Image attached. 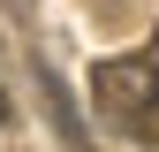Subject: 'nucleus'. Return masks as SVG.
Segmentation results:
<instances>
[{
    "label": "nucleus",
    "instance_id": "nucleus-5",
    "mask_svg": "<svg viewBox=\"0 0 159 152\" xmlns=\"http://www.w3.org/2000/svg\"><path fill=\"white\" fill-rule=\"evenodd\" d=\"M152 61H159V31H152Z\"/></svg>",
    "mask_w": 159,
    "mask_h": 152
},
{
    "label": "nucleus",
    "instance_id": "nucleus-3",
    "mask_svg": "<svg viewBox=\"0 0 159 152\" xmlns=\"http://www.w3.org/2000/svg\"><path fill=\"white\" fill-rule=\"evenodd\" d=\"M136 137H144V145L159 152V107H152V122H144V129H136Z\"/></svg>",
    "mask_w": 159,
    "mask_h": 152
},
{
    "label": "nucleus",
    "instance_id": "nucleus-2",
    "mask_svg": "<svg viewBox=\"0 0 159 152\" xmlns=\"http://www.w3.org/2000/svg\"><path fill=\"white\" fill-rule=\"evenodd\" d=\"M38 99H46V114H53V129H61V137H68L76 152H84V145H91V129H84V114H76V107H68V91H61V76H53L46 61H38Z\"/></svg>",
    "mask_w": 159,
    "mask_h": 152
},
{
    "label": "nucleus",
    "instance_id": "nucleus-1",
    "mask_svg": "<svg viewBox=\"0 0 159 152\" xmlns=\"http://www.w3.org/2000/svg\"><path fill=\"white\" fill-rule=\"evenodd\" d=\"M91 99H98V114H106L114 129H144L152 122V107H159V61L152 53H129V61H98L91 69Z\"/></svg>",
    "mask_w": 159,
    "mask_h": 152
},
{
    "label": "nucleus",
    "instance_id": "nucleus-4",
    "mask_svg": "<svg viewBox=\"0 0 159 152\" xmlns=\"http://www.w3.org/2000/svg\"><path fill=\"white\" fill-rule=\"evenodd\" d=\"M8 122H15V107H8V91H0V129H8Z\"/></svg>",
    "mask_w": 159,
    "mask_h": 152
}]
</instances>
